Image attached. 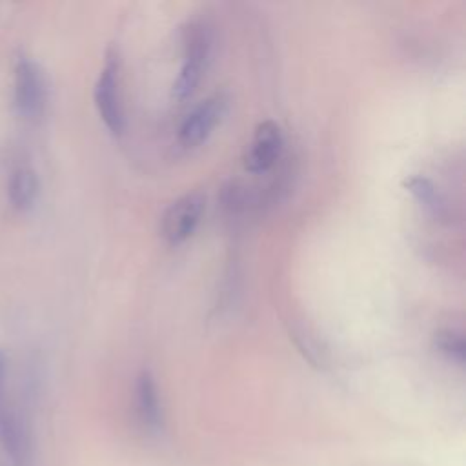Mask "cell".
Returning a JSON list of instances; mask_svg holds the SVG:
<instances>
[{"label": "cell", "instance_id": "obj_7", "mask_svg": "<svg viewBox=\"0 0 466 466\" xmlns=\"http://www.w3.org/2000/svg\"><path fill=\"white\" fill-rule=\"evenodd\" d=\"M7 373L9 359L5 351L0 350V444L13 461H18L22 450V428L16 411L7 399Z\"/></svg>", "mask_w": 466, "mask_h": 466}, {"label": "cell", "instance_id": "obj_3", "mask_svg": "<svg viewBox=\"0 0 466 466\" xmlns=\"http://www.w3.org/2000/svg\"><path fill=\"white\" fill-rule=\"evenodd\" d=\"M93 100L96 113L111 135L124 131V109L120 96V60L118 53L109 49L95 82Z\"/></svg>", "mask_w": 466, "mask_h": 466}, {"label": "cell", "instance_id": "obj_1", "mask_svg": "<svg viewBox=\"0 0 466 466\" xmlns=\"http://www.w3.org/2000/svg\"><path fill=\"white\" fill-rule=\"evenodd\" d=\"M211 55V29L206 22H191L184 31V53L173 82V98L186 100L197 89Z\"/></svg>", "mask_w": 466, "mask_h": 466}, {"label": "cell", "instance_id": "obj_8", "mask_svg": "<svg viewBox=\"0 0 466 466\" xmlns=\"http://www.w3.org/2000/svg\"><path fill=\"white\" fill-rule=\"evenodd\" d=\"M40 195V178L35 167L22 164L16 166L7 180V200L13 209L25 213L33 209Z\"/></svg>", "mask_w": 466, "mask_h": 466}, {"label": "cell", "instance_id": "obj_11", "mask_svg": "<svg viewBox=\"0 0 466 466\" xmlns=\"http://www.w3.org/2000/svg\"><path fill=\"white\" fill-rule=\"evenodd\" d=\"M433 346L439 353H442L446 359L457 362L459 366L464 364V337L461 331L451 328H442L433 333Z\"/></svg>", "mask_w": 466, "mask_h": 466}, {"label": "cell", "instance_id": "obj_6", "mask_svg": "<svg viewBox=\"0 0 466 466\" xmlns=\"http://www.w3.org/2000/svg\"><path fill=\"white\" fill-rule=\"evenodd\" d=\"M284 147L282 129L275 120H262L257 124L251 142L244 153V169L251 175L266 173L275 166Z\"/></svg>", "mask_w": 466, "mask_h": 466}, {"label": "cell", "instance_id": "obj_2", "mask_svg": "<svg viewBox=\"0 0 466 466\" xmlns=\"http://www.w3.org/2000/svg\"><path fill=\"white\" fill-rule=\"evenodd\" d=\"M13 106L20 118L36 122L47 107V80L36 60L20 55L13 67Z\"/></svg>", "mask_w": 466, "mask_h": 466}, {"label": "cell", "instance_id": "obj_9", "mask_svg": "<svg viewBox=\"0 0 466 466\" xmlns=\"http://www.w3.org/2000/svg\"><path fill=\"white\" fill-rule=\"evenodd\" d=\"M135 406L137 415L144 428L149 431H158L162 426V410L158 400L157 382L149 370H142L135 382Z\"/></svg>", "mask_w": 466, "mask_h": 466}, {"label": "cell", "instance_id": "obj_4", "mask_svg": "<svg viewBox=\"0 0 466 466\" xmlns=\"http://www.w3.org/2000/svg\"><path fill=\"white\" fill-rule=\"evenodd\" d=\"M228 111V96L213 93L200 100L180 122L178 142L184 147H195L209 138Z\"/></svg>", "mask_w": 466, "mask_h": 466}, {"label": "cell", "instance_id": "obj_5", "mask_svg": "<svg viewBox=\"0 0 466 466\" xmlns=\"http://www.w3.org/2000/svg\"><path fill=\"white\" fill-rule=\"evenodd\" d=\"M204 208L206 198L198 191L186 193L173 200L162 215L164 238L173 246L186 242L200 224Z\"/></svg>", "mask_w": 466, "mask_h": 466}, {"label": "cell", "instance_id": "obj_10", "mask_svg": "<svg viewBox=\"0 0 466 466\" xmlns=\"http://www.w3.org/2000/svg\"><path fill=\"white\" fill-rule=\"evenodd\" d=\"M402 186L406 187V191H410L431 215L444 218L448 217V204L442 197V193L437 189V186L422 175H410L408 178H404Z\"/></svg>", "mask_w": 466, "mask_h": 466}]
</instances>
